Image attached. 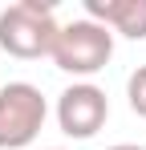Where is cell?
Returning a JSON list of instances; mask_svg holds the SVG:
<instances>
[{"instance_id": "cell-1", "label": "cell", "mask_w": 146, "mask_h": 150, "mask_svg": "<svg viewBox=\"0 0 146 150\" xmlns=\"http://www.w3.org/2000/svg\"><path fill=\"white\" fill-rule=\"evenodd\" d=\"M57 33H61V25L53 16V8L41 0H21L0 12V49L8 57H21V61L49 57Z\"/></svg>"}, {"instance_id": "cell-2", "label": "cell", "mask_w": 146, "mask_h": 150, "mask_svg": "<svg viewBox=\"0 0 146 150\" xmlns=\"http://www.w3.org/2000/svg\"><path fill=\"white\" fill-rule=\"evenodd\" d=\"M49 57H53V65H57L61 73L94 77L97 69H106V61L114 57V33L106 25H97V21H89V16L69 21V25H61Z\"/></svg>"}, {"instance_id": "cell-3", "label": "cell", "mask_w": 146, "mask_h": 150, "mask_svg": "<svg viewBox=\"0 0 146 150\" xmlns=\"http://www.w3.org/2000/svg\"><path fill=\"white\" fill-rule=\"evenodd\" d=\"M49 118V101L28 81L0 85V150H24L37 142Z\"/></svg>"}, {"instance_id": "cell-4", "label": "cell", "mask_w": 146, "mask_h": 150, "mask_svg": "<svg viewBox=\"0 0 146 150\" xmlns=\"http://www.w3.org/2000/svg\"><path fill=\"white\" fill-rule=\"evenodd\" d=\"M110 118V98L94 81H73L57 98V126L69 138H94Z\"/></svg>"}, {"instance_id": "cell-5", "label": "cell", "mask_w": 146, "mask_h": 150, "mask_svg": "<svg viewBox=\"0 0 146 150\" xmlns=\"http://www.w3.org/2000/svg\"><path fill=\"white\" fill-rule=\"evenodd\" d=\"M85 16L130 41H146V0H85Z\"/></svg>"}, {"instance_id": "cell-6", "label": "cell", "mask_w": 146, "mask_h": 150, "mask_svg": "<svg viewBox=\"0 0 146 150\" xmlns=\"http://www.w3.org/2000/svg\"><path fill=\"white\" fill-rule=\"evenodd\" d=\"M126 98H130V110H134L138 118H146V65H138V69L130 73V81H126Z\"/></svg>"}, {"instance_id": "cell-7", "label": "cell", "mask_w": 146, "mask_h": 150, "mask_svg": "<svg viewBox=\"0 0 146 150\" xmlns=\"http://www.w3.org/2000/svg\"><path fill=\"white\" fill-rule=\"evenodd\" d=\"M110 150H142V146H134V142H118V146H110Z\"/></svg>"}, {"instance_id": "cell-8", "label": "cell", "mask_w": 146, "mask_h": 150, "mask_svg": "<svg viewBox=\"0 0 146 150\" xmlns=\"http://www.w3.org/2000/svg\"><path fill=\"white\" fill-rule=\"evenodd\" d=\"M49 150H61V146H49Z\"/></svg>"}]
</instances>
